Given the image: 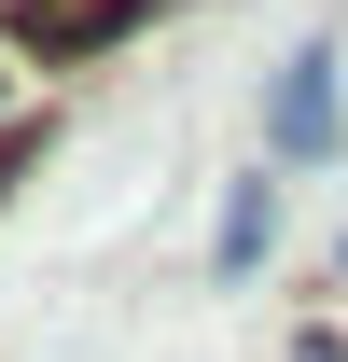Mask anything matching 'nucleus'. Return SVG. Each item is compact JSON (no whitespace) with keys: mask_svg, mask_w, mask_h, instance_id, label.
I'll use <instances>...</instances> for the list:
<instances>
[{"mask_svg":"<svg viewBox=\"0 0 348 362\" xmlns=\"http://www.w3.org/2000/svg\"><path fill=\"white\" fill-rule=\"evenodd\" d=\"M293 362H348V334H306V349H293Z\"/></svg>","mask_w":348,"mask_h":362,"instance_id":"nucleus-4","label":"nucleus"},{"mask_svg":"<svg viewBox=\"0 0 348 362\" xmlns=\"http://www.w3.org/2000/svg\"><path fill=\"white\" fill-rule=\"evenodd\" d=\"M265 251H279V181H223V223H209V279H251Z\"/></svg>","mask_w":348,"mask_h":362,"instance_id":"nucleus-2","label":"nucleus"},{"mask_svg":"<svg viewBox=\"0 0 348 362\" xmlns=\"http://www.w3.org/2000/svg\"><path fill=\"white\" fill-rule=\"evenodd\" d=\"M335 139H348V70H335V42H306L265 70V168H320Z\"/></svg>","mask_w":348,"mask_h":362,"instance_id":"nucleus-1","label":"nucleus"},{"mask_svg":"<svg viewBox=\"0 0 348 362\" xmlns=\"http://www.w3.org/2000/svg\"><path fill=\"white\" fill-rule=\"evenodd\" d=\"M28 126H42V70H28V56L0 42V153H14V139H28Z\"/></svg>","mask_w":348,"mask_h":362,"instance_id":"nucleus-3","label":"nucleus"},{"mask_svg":"<svg viewBox=\"0 0 348 362\" xmlns=\"http://www.w3.org/2000/svg\"><path fill=\"white\" fill-rule=\"evenodd\" d=\"M28 14H42V0H28Z\"/></svg>","mask_w":348,"mask_h":362,"instance_id":"nucleus-5","label":"nucleus"}]
</instances>
